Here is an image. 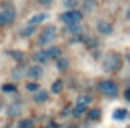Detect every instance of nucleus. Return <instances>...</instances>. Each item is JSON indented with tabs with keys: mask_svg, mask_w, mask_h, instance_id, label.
I'll list each match as a JSON object with an SVG mask.
<instances>
[{
	"mask_svg": "<svg viewBox=\"0 0 130 128\" xmlns=\"http://www.w3.org/2000/svg\"><path fill=\"white\" fill-rule=\"evenodd\" d=\"M26 90H36V92H38L40 86H38V84H33V82H28V84H26Z\"/></svg>",
	"mask_w": 130,
	"mask_h": 128,
	"instance_id": "nucleus-23",
	"label": "nucleus"
},
{
	"mask_svg": "<svg viewBox=\"0 0 130 128\" xmlns=\"http://www.w3.org/2000/svg\"><path fill=\"white\" fill-rule=\"evenodd\" d=\"M63 3L66 7H76L77 5V0H63Z\"/></svg>",
	"mask_w": 130,
	"mask_h": 128,
	"instance_id": "nucleus-25",
	"label": "nucleus"
},
{
	"mask_svg": "<svg viewBox=\"0 0 130 128\" xmlns=\"http://www.w3.org/2000/svg\"><path fill=\"white\" fill-rule=\"evenodd\" d=\"M2 90L3 92H15V86L13 84H5V86H2Z\"/></svg>",
	"mask_w": 130,
	"mask_h": 128,
	"instance_id": "nucleus-22",
	"label": "nucleus"
},
{
	"mask_svg": "<svg viewBox=\"0 0 130 128\" xmlns=\"http://www.w3.org/2000/svg\"><path fill=\"white\" fill-rule=\"evenodd\" d=\"M87 110V107H84V105H76V110H74V115L76 117H79L81 113H84Z\"/></svg>",
	"mask_w": 130,
	"mask_h": 128,
	"instance_id": "nucleus-21",
	"label": "nucleus"
},
{
	"mask_svg": "<svg viewBox=\"0 0 130 128\" xmlns=\"http://www.w3.org/2000/svg\"><path fill=\"white\" fill-rule=\"evenodd\" d=\"M8 113H10V115H18V113H20V107H18V103H12V107H10V109H8Z\"/></svg>",
	"mask_w": 130,
	"mask_h": 128,
	"instance_id": "nucleus-19",
	"label": "nucleus"
},
{
	"mask_svg": "<svg viewBox=\"0 0 130 128\" xmlns=\"http://www.w3.org/2000/svg\"><path fill=\"white\" fill-rule=\"evenodd\" d=\"M61 90H63V80H54L53 86H51V92L61 94Z\"/></svg>",
	"mask_w": 130,
	"mask_h": 128,
	"instance_id": "nucleus-15",
	"label": "nucleus"
},
{
	"mask_svg": "<svg viewBox=\"0 0 130 128\" xmlns=\"http://www.w3.org/2000/svg\"><path fill=\"white\" fill-rule=\"evenodd\" d=\"M46 18H48L46 13H36V15H33V16L28 18V25L30 26H36V25H40V23H43Z\"/></svg>",
	"mask_w": 130,
	"mask_h": 128,
	"instance_id": "nucleus-7",
	"label": "nucleus"
},
{
	"mask_svg": "<svg viewBox=\"0 0 130 128\" xmlns=\"http://www.w3.org/2000/svg\"><path fill=\"white\" fill-rule=\"evenodd\" d=\"M89 118L99 120V118H101V110H99V109H92L91 112H89Z\"/></svg>",
	"mask_w": 130,
	"mask_h": 128,
	"instance_id": "nucleus-18",
	"label": "nucleus"
},
{
	"mask_svg": "<svg viewBox=\"0 0 130 128\" xmlns=\"http://www.w3.org/2000/svg\"><path fill=\"white\" fill-rule=\"evenodd\" d=\"M81 18H83V13L79 10H68L61 15V20H63L66 25H74V23H79Z\"/></svg>",
	"mask_w": 130,
	"mask_h": 128,
	"instance_id": "nucleus-5",
	"label": "nucleus"
},
{
	"mask_svg": "<svg viewBox=\"0 0 130 128\" xmlns=\"http://www.w3.org/2000/svg\"><path fill=\"white\" fill-rule=\"evenodd\" d=\"M128 59H130V54H128Z\"/></svg>",
	"mask_w": 130,
	"mask_h": 128,
	"instance_id": "nucleus-30",
	"label": "nucleus"
},
{
	"mask_svg": "<svg viewBox=\"0 0 130 128\" xmlns=\"http://www.w3.org/2000/svg\"><path fill=\"white\" fill-rule=\"evenodd\" d=\"M84 3H86V10H87V12H89V10H92V8L95 7V0H86Z\"/></svg>",
	"mask_w": 130,
	"mask_h": 128,
	"instance_id": "nucleus-24",
	"label": "nucleus"
},
{
	"mask_svg": "<svg viewBox=\"0 0 130 128\" xmlns=\"http://www.w3.org/2000/svg\"><path fill=\"white\" fill-rule=\"evenodd\" d=\"M66 30H68V33H71V35H77V33H83V25H79V23L68 25Z\"/></svg>",
	"mask_w": 130,
	"mask_h": 128,
	"instance_id": "nucleus-11",
	"label": "nucleus"
},
{
	"mask_svg": "<svg viewBox=\"0 0 130 128\" xmlns=\"http://www.w3.org/2000/svg\"><path fill=\"white\" fill-rule=\"evenodd\" d=\"M48 56H50V59H53V58H56V59H59V54H61V49L58 48V46H51L50 49H48Z\"/></svg>",
	"mask_w": 130,
	"mask_h": 128,
	"instance_id": "nucleus-12",
	"label": "nucleus"
},
{
	"mask_svg": "<svg viewBox=\"0 0 130 128\" xmlns=\"http://www.w3.org/2000/svg\"><path fill=\"white\" fill-rule=\"evenodd\" d=\"M89 103H91V97H89V95H81V97H77V105L87 107Z\"/></svg>",
	"mask_w": 130,
	"mask_h": 128,
	"instance_id": "nucleus-16",
	"label": "nucleus"
},
{
	"mask_svg": "<svg viewBox=\"0 0 130 128\" xmlns=\"http://www.w3.org/2000/svg\"><path fill=\"white\" fill-rule=\"evenodd\" d=\"M33 31H35V26H30V25H26L25 28L20 31V35L22 36H30V35H33Z\"/></svg>",
	"mask_w": 130,
	"mask_h": 128,
	"instance_id": "nucleus-17",
	"label": "nucleus"
},
{
	"mask_svg": "<svg viewBox=\"0 0 130 128\" xmlns=\"http://www.w3.org/2000/svg\"><path fill=\"white\" fill-rule=\"evenodd\" d=\"M0 109H2V103H0Z\"/></svg>",
	"mask_w": 130,
	"mask_h": 128,
	"instance_id": "nucleus-29",
	"label": "nucleus"
},
{
	"mask_svg": "<svg viewBox=\"0 0 130 128\" xmlns=\"http://www.w3.org/2000/svg\"><path fill=\"white\" fill-rule=\"evenodd\" d=\"M99 90L107 97H117V94H119L117 84L112 82V80H102V82L99 84Z\"/></svg>",
	"mask_w": 130,
	"mask_h": 128,
	"instance_id": "nucleus-3",
	"label": "nucleus"
},
{
	"mask_svg": "<svg viewBox=\"0 0 130 128\" xmlns=\"http://www.w3.org/2000/svg\"><path fill=\"white\" fill-rule=\"evenodd\" d=\"M18 128H33L31 120H22V122L18 123Z\"/></svg>",
	"mask_w": 130,
	"mask_h": 128,
	"instance_id": "nucleus-20",
	"label": "nucleus"
},
{
	"mask_svg": "<svg viewBox=\"0 0 130 128\" xmlns=\"http://www.w3.org/2000/svg\"><path fill=\"white\" fill-rule=\"evenodd\" d=\"M127 115H128V112L125 109H117V110H114V120H125L127 118Z\"/></svg>",
	"mask_w": 130,
	"mask_h": 128,
	"instance_id": "nucleus-10",
	"label": "nucleus"
},
{
	"mask_svg": "<svg viewBox=\"0 0 130 128\" xmlns=\"http://www.w3.org/2000/svg\"><path fill=\"white\" fill-rule=\"evenodd\" d=\"M48 100V92H44V90H38V92L35 94V102H46Z\"/></svg>",
	"mask_w": 130,
	"mask_h": 128,
	"instance_id": "nucleus-14",
	"label": "nucleus"
},
{
	"mask_svg": "<svg viewBox=\"0 0 130 128\" xmlns=\"http://www.w3.org/2000/svg\"><path fill=\"white\" fill-rule=\"evenodd\" d=\"M54 36H56V26H54V25H50V26H46V28L41 31L38 43L41 46H46V45H50V43L54 39Z\"/></svg>",
	"mask_w": 130,
	"mask_h": 128,
	"instance_id": "nucleus-4",
	"label": "nucleus"
},
{
	"mask_svg": "<svg viewBox=\"0 0 130 128\" xmlns=\"http://www.w3.org/2000/svg\"><path fill=\"white\" fill-rule=\"evenodd\" d=\"M112 25L109 22H99L97 23V31L101 33V35H110L112 33Z\"/></svg>",
	"mask_w": 130,
	"mask_h": 128,
	"instance_id": "nucleus-8",
	"label": "nucleus"
},
{
	"mask_svg": "<svg viewBox=\"0 0 130 128\" xmlns=\"http://www.w3.org/2000/svg\"><path fill=\"white\" fill-rule=\"evenodd\" d=\"M56 67L59 71H66L68 67H69V61H68L66 58H59V59H58V62H56Z\"/></svg>",
	"mask_w": 130,
	"mask_h": 128,
	"instance_id": "nucleus-13",
	"label": "nucleus"
},
{
	"mask_svg": "<svg viewBox=\"0 0 130 128\" xmlns=\"http://www.w3.org/2000/svg\"><path fill=\"white\" fill-rule=\"evenodd\" d=\"M35 61L36 62H41V64H44V62H48L50 61V56H48V53L46 51H38V53H35Z\"/></svg>",
	"mask_w": 130,
	"mask_h": 128,
	"instance_id": "nucleus-9",
	"label": "nucleus"
},
{
	"mask_svg": "<svg viewBox=\"0 0 130 128\" xmlns=\"http://www.w3.org/2000/svg\"><path fill=\"white\" fill-rule=\"evenodd\" d=\"M125 99H127V100H130V89H127V90H125Z\"/></svg>",
	"mask_w": 130,
	"mask_h": 128,
	"instance_id": "nucleus-28",
	"label": "nucleus"
},
{
	"mask_svg": "<svg viewBox=\"0 0 130 128\" xmlns=\"http://www.w3.org/2000/svg\"><path fill=\"white\" fill-rule=\"evenodd\" d=\"M12 56H13V58H17V59H23V54H22L20 51H13Z\"/></svg>",
	"mask_w": 130,
	"mask_h": 128,
	"instance_id": "nucleus-26",
	"label": "nucleus"
},
{
	"mask_svg": "<svg viewBox=\"0 0 130 128\" xmlns=\"http://www.w3.org/2000/svg\"><path fill=\"white\" fill-rule=\"evenodd\" d=\"M41 76H43V67L40 66V64L30 66L28 71H26V77H28V79H40Z\"/></svg>",
	"mask_w": 130,
	"mask_h": 128,
	"instance_id": "nucleus-6",
	"label": "nucleus"
},
{
	"mask_svg": "<svg viewBox=\"0 0 130 128\" xmlns=\"http://www.w3.org/2000/svg\"><path fill=\"white\" fill-rule=\"evenodd\" d=\"M15 18H17V12L12 5H7L5 8L0 10V26H7L10 23H13Z\"/></svg>",
	"mask_w": 130,
	"mask_h": 128,
	"instance_id": "nucleus-2",
	"label": "nucleus"
},
{
	"mask_svg": "<svg viewBox=\"0 0 130 128\" xmlns=\"http://www.w3.org/2000/svg\"><path fill=\"white\" fill-rule=\"evenodd\" d=\"M122 67V58L117 53H109L104 58V69L107 72H115Z\"/></svg>",
	"mask_w": 130,
	"mask_h": 128,
	"instance_id": "nucleus-1",
	"label": "nucleus"
},
{
	"mask_svg": "<svg viewBox=\"0 0 130 128\" xmlns=\"http://www.w3.org/2000/svg\"><path fill=\"white\" fill-rule=\"evenodd\" d=\"M51 2H53V0H38V3H41V5H51Z\"/></svg>",
	"mask_w": 130,
	"mask_h": 128,
	"instance_id": "nucleus-27",
	"label": "nucleus"
}]
</instances>
